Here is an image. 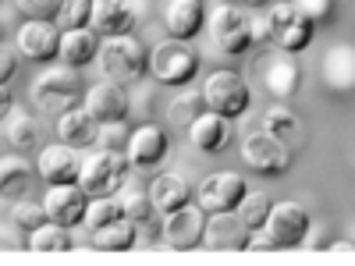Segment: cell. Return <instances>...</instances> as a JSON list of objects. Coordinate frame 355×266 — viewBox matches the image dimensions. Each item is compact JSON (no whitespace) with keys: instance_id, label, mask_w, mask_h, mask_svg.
I'll use <instances>...</instances> for the list:
<instances>
[{"instance_id":"obj_34","label":"cell","mask_w":355,"mask_h":266,"mask_svg":"<svg viewBox=\"0 0 355 266\" xmlns=\"http://www.w3.org/2000/svg\"><path fill=\"white\" fill-rule=\"evenodd\" d=\"M89 18H93V0H64L53 21L61 25V33H68V28H85Z\"/></svg>"},{"instance_id":"obj_45","label":"cell","mask_w":355,"mask_h":266,"mask_svg":"<svg viewBox=\"0 0 355 266\" xmlns=\"http://www.w3.org/2000/svg\"><path fill=\"white\" fill-rule=\"evenodd\" d=\"M331 252H355V242H331Z\"/></svg>"},{"instance_id":"obj_15","label":"cell","mask_w":355,"mask_h":266,"mask_svg":"<svg viewBox=\"0 0 355 266\" xmlns=\"http://www.w3.org/2000/svg\"><path fill=\"white\" fill-rule=\"evenodd\" d=\"M82 107L93 114L100 125H107V121H128V110H132L125 85H117L110 78L89 85L85 93H82Z\"/></svg>"},{"instance_id":"obj_28","label":"cell","mask_w":355,"mask_h":266,"mask_svg":"<svg viewBox=\"0 0 355 266\" xmlns=\"http://www.w3.org/2000/svg\"><path fill=\"white\" fill-rule=\"evenodd\" d=\"M68 231H71V227L57 224V220H43L40 227L28 231L25 249H28V252H68V249H71V234H68Z\"/></svg>"},{"instance_id":"obj_16","label":"cell","mask_w":355,"mask_h":266,"mask_svg":"<svg viewBox=\"0 0 355 266\" xmlns=\"http://www.w3.org/2000/svg\"><path fill=\"white\" fill-rule=\"evenodd\" d=\"M85 206H89V195L78 181L71 185H50L46 195H43V210H46V220H57L64 227H75L85 220Z\"/></svg>"},{"instance_id":"obj_22","label":"cell","mask_w":355,"mask_h":266,"mask_svg":"<svg viewBox=\"0 0 355 266\" xmlns=\"http://www.w3.org/2000/svg\"><path fill=\"white\" fill-rule=\"evenodd\" d=\"M57 139L71 150H85V145H96V132H100V121L89 114L82 103L78 107H68L64 114H57Z\"/></svg>"},{"instance_id":"obj_17","label":"cell","mask_w":355,"mask_h":266,"mask_svg":"<svg viewBox=\"0 0 355 266\" xmlns=\"http://www.w3.org/2000/svg\"><path fill=\"white\" fill-rule=\"evenodd\" d=\"M245 238H249V227L234 210L210 213L202 231V245L210 252H245Z\"/></svg>"},{"instance_id":"obj_36","label":"cell","mask_w":355,"mask_h":266,"mask_svg":"<svg viewBox=\"0 0 355 266\" xmlns=\"http://www.w3.org/2000/svg\"><path fill=\"white\" fill-rule=\"evenodd\" d=\"M11 217H15L18 227L33 231V227H40L46 220V210H43V202H36V199H18V202H11Z\"/></svg>"},{"instance_id":"obj_2","label":"cell","mask_w":355,"mask_h":266,"mask_svg":"<svg viewBox=\"0 0 355 266\" xmlns=\"http://www.w3.org/2000/svg\"><path fill=\"white\" fill-rule=\"evenodd\" d=\"M206 28H210V39L224 57H242L256 39H252V18L245 11H239L227 0H217L210 8V18H206Z\"/></svg>"},{"instance_id":"obj_37","label":"cell","mask_w":355,"mask_h":266,"mask_svg":"<svg viewBox=\"0 0 355 266\" xmlns=\"http://www.w3.org/2000/svg\"><path fill=\"white\" fill-rule=\"evenodd\" d=\"M121 210H125L128 220L146 224V220H150V213H153V199H150V192H128L121 199Z\"/></svg>"},{"instance_id":"obj_9","label":"cell","mask_w":355,"mask_h":266,"mask_svg":"<svg viewBox=\"0 0 355 266\" xmlns=\"http://www.w3.org/2000/svg\"><path fill=\"white\" fill-rule=\"evenodd\" d=\"M252 68H256L259 85L270 96H281V100L284 96H295V93H299V85H302V68L295 64V57L288 50H281V46L263 50L256 61H252Z\"/></svg>"},{"instance_id":"obj_6","label":"cell","mask_w":355,"mask_h":266,"mask_svg":"<svg viewBox=\"0 0 355 266\" xmlns=\"http://www.w3.org/2000/svg\"><path fill=\"white\" fill-rule=\"evenodd\" d=\"M128 157L125 153H110V150H96L82 160V170H78V185L85 188L89 199L96 195H114L117 188L125 185L128 177Z\"/></svg>"},{"instance_id":"obj_30","label":"cell","mask_w":355,"mask_h":266,"mask_svg":"<svg viewBox=\"0 0 355 266\" xmlns=\"http://www.w3.org/2000/svg\"><path fill=\"white\" fill-rule=\"evenodd\" d=\"M121 217H125V210H121V202H117L114 195H96V199H89L82 224H85L89 231H96V227H107V224L121 220Z\"/></svg>"},{"instance_id":"obj_7","label":"cell","mask_w":355,"mask_h":266,"mask_svg":"<svg viewBox=\"0 0 355 266\" xmlns=\"http://www.w3.org/2000/svg\"><path fill=\"white\" fill-rule=\"evenodd\" d=\"M202 100H206V110H214V114H224V117H242L252 103V93H249V82L239 75V71H214L210 78L202 82Z\"/></svg>"},{"instance_id":"obj_41","label":"cell","mask_w":355,"mask_h":266,"mask_svg":"<svg viewBox=\"0 0 355 266\" xmlns=\"http://www.w3.org/2000/svg\"><path fill=\"white\" fill-rule=\"evenodd\" d=\"M277 245L270 242V234H266V227H256L249 231V238H245V252H274Z\"/></svg>"},{"instance_id":"obj_25","label":"cell","mask_w":355,"mask_h":266,"mask_svg":"<svg viewBox=\"0 0 355 266\" xmlns=\"http://www.w3.org/2000/svg\"><path fill=\"white\" fill-rule=\"evenodd\" d=\"M100 53V33H93V28H68V33H61V64H71V68H85L93 64Z\"/></svg>"},{"instance_id":"obj_43","label":"cell","mask_w":355,"mask_h":266,"mask_svg":"<svg viewBox=\"0 0 355 266\" xmlns=\"http://www.w3.org/2000/svg\"><path fill=\"white\" fill-rule=\"evenodd\" d=\"M8 114H15V96H11V89L0 82V121H8Z\"/></svg>"},{"instance_id":"obj_4","label":"cell","mask_w":355,"mask_h":266,"mask_svg":"<svg viewBox=\"0 0 355 266\" xmlns=\"http://www.w3.org/2000/svg\"><path fill=\"white\" fill-rule=\"evenodd\" d=\"M150 71L160 85H189L199 75V53L189 39H164L150 50Z\"/></svg>"},{"instance_id":"obj_42","label":"cell","mask_w":355,"mask_h":266,"mask_svg":"<svg viewBox=\"0 0 355 266\" xmlns=\"http://www.w3.org/2000/svg\"><path fill=\"white\" fill-rule=\"evenodd\" d=\"M299 249H309V252L327 249V227H323V224H309V231H306V238H302Z\"/></svg>"},{"instance_id":"obj_32","label":"cell","mask_w":355,"mask_h":266,"mask_svg":"<svg viewBox=\"0 0 355 266\" xmlns=\"http://www.w3.org/2000/svg\"><path fill=\"white\" fill-rule=\"evenodd\" d=\"M270 206H274V202H270V195H263V192H245L234 213H239V217L245 220V227H249V231H256V227H263V224H266V217H270Z\"/></svg>"},{"instance_id":"obj_38","label":"cell","mask_w":355,"mask_h":266,"mask_svg":"<svg viewBox=\"0 0 355 266\" xmlns=\"http://www.w3.org/2000/svg\"><path fill=\"white\" fill-rule=\"evenodd\" d=\"M15 4H18V11L25 18H50L53 21L64 0H15Z\"/></svg>"},{"instance_id":"obj_13","label":"cell","mask_w":355,"mask_h":266,"mask_svg":"<svg viewBox=\"0 0 355 266\" xmlns=\"http://www.w3.org/2000/svg\"><path fill=\"white\" fill-rule=\"evenodd\" d=\"M309 213H306V206L302 202H274L270 206V217H266V234H270V242L277 249H299L302 238H306V231H309Z\"/></svg>"},{"instance_id":"obj_14","label":"cell","mask_w":355,"mask_h":266,"mask_svg":"<svg viewBox=\"0 0 355 266\" xmlns=\"http://www.w3.org/2000/svg\"><path fill=\"white\" fill-rule=\"evenodd\" d=\"M202 231H206V210L196 202L182 206V210L164 213V242L171 252H189L202 245Z\"/></svg>"},{"instance_id":"obj_33","label":"cell","mask_w":355,"mask_h":266,"mask_svg":"<svg viewBox=\"0 0 355 266\" xmlns=\"http://www.w3.org/2000/svg\"><path fill=\"white\" fill-rule=\"evenodd\" d=\"M263 128L274 132L277 139H291V135H299V117H295L284 103H274L263 114Z\"/></svg>"},{"instance_id":"obj_24","label":"cell","mask_w":355,"mask_h":266,"mask_svg":"<svg viewBox=\"0 0 355 266\" xmlns=\"http://www.w3.org/2000/svg\"><path fill=\"white\" fill-rule=\"evenodd\" d=\"M33 177L36 170L25 157H0V206L25 199L28 188H33Z\"/></svg>"},{"instance_id":"obj_12","label":"cell","mask_w":355,"mask_h":266,"mask_svg":"<svg viewBox=\"0 0 355 266\" xmlns=\"http://www.w3.org/2000/svg\"><path fill=\"white\" fill-rule=\"evenodd\" d=\"M245 177L234 170H214L206 174L199 188H196V202L202 206L206 213H224V210H239V202L245 195Z\"/></svg>"},{"instance_id":"obj_39","label":"cell","mask_w":355,"mask_h":266,"mask_svg":"<svg viewBox=\"0 0 355 266\" xmlns=\"http://www.w3.org/2000/svg\"><path fill=\"white\" fill-rule=\"evenodd\" d=\"M299 11H306L313 21H327L334 15V0H291Z\"/></svg>"},{"instance_id":"obj_46","label":"cell","mask_w":355,"mask_h":266,"mask_svg":"<svg viewBox=\"0 0 355 266\" xmlns=\"http://www.w3.org/2000/svg\"><path fill=\"white\" fill-rule=\"evenodd\" d=\"M239 4H245V8H263V4H270V0H239Z\"/></svg>"},{"instance_id":"obj_5","label":"cell","mask_w":355,"mask_h":266,"mask_svg":"<svg viewBox=\"0 0 355 266\" xmlns=\"http://www.w3.org/2000/svg\"><path fill=\"white\" fill-rule=\"evenodd\" d=\"M33 100L43 114H64L68 107H78L82 100V82H78V68L61 64V68H46L36 82H33Z\"/></svg>"},{"instance_id":"obj_27","label":"cell","mask_w":355,"mask_h":266,"mask_svg":"<svg viewBox=\"0 0 355 266\" xmlns=\"http://www.w3.org/2000/svg\"><path fill=\"white\" fill-rule=\"evenodd\" d=\"M135 238H139L135 220L121 217V220L93 231V249H100V252H128V249H135Z\"/></svg>"},{"instance_id":"obj_3","label":"cell","mask_w":355,"mask_h":266,"mask_svg":"<svg viewBox=\"0 0 355 266\" xmlns=\"http://www.w3.org/2000/svg\"><path fill=\"white\" fill-rule=\"evenodd\" d=\"M263 21H266V43L281 46L288 53L306 50L313 43V33H316V21L306 11L295 8L291 0H288V4H274L270 11H266Z\"/></svg>"},{"instance_id":"obj_40","label":"cell","mask_w":355,"mask_h":266,"mask_svg":"<svg viewBox=\"0 0 355 266\" xmlns=\"http://www.w3.org/2000/svg\"><path fill=\"white\" fill-rule=\"evenodd\" d=\"M18 57H21V53H18V46L11 50V46L0 43V82H4V85L18 75Z\"/></svg>"},{"instance_id":"obj_8","label":"cell","mask_w":355,"mask_h":266,"mask_svg":"<svg viewBox=\"0 0 355 266\" xmlns=\"http://www.w3.org/2000/svg\"><path fill=\"white\" fill-rule=\"evenodd\" d=\"M291 157H295V153L288 150V142L277 139L274 132H266V128L249 132V135L242 139V160H245V167L256 170V174H263V177H281V174H288V170H291Z\"/></svg>"},{"instance_id":"obj_31","label":"cell","mask_w":355,"mask_h":266,"mask_svg":"<svg viewBox=\"0 0 355 266\" xmlns=\"http://www.w3.org/2000/svg\"><path fill=\"white\" fill-rule=\"evenodd\" d=\"M202 110H206L202 93H178V96L171 100V107H167V121H171V125H185V128H189Z\"/></svg>"},{"instance_id":"obj_26","label":"cell","mask_w":355,"mask_h":266,"mask_svg":"<svg viewBox=\"0 0 355 266\" xmlns=\"http://www.w3.org/2000/svg\"><path fill=\"white\" fill-rule=\"evenodd\" d=\"M150 199H153V210L171 213V210H182V206L192 202V188L182 174H160L150 188Z\"/></svg>"},{"instance_id":"obj_10","label":"cell","mask_w":355,"mask_h":266,"mask_svg":"<svg viewBox=\"0 0 355 266\" xmlns=\"http://www.w3.org/2000/svg\"><path fill=\"white\" fill-rule=\"evenodd\" d=\"M142 18H146V0H93L89 28L100 33L103 39L128 36V33H135V25Z\"/></svg>"},{"instance_id":"obj_29","label":"cell","mask_w":355,"mask_h":266,"mask_svg":"<svg viewBox=\"0 0 355 266\" xmlns=\"http://www.w3.org/2000/svg\"><path fill=\"white\" fill-rule=\"evenodd\" d=\"M8 142L15 145L18 153L36 150V145L43 142V125L36 121L33 114H15V117H11V125H8Z\"/></svg>"},{"instance_id":"obj_44","label":"cell","mask_w":355,"mask_h":266,"mask_svg":"<svg viewBox=\"0 0 355 266\" xmlns=\"http://www.w3.org/2000/svg\"><path fill=\"white\" fill-rule=\"evenodd\" d=\"M18 249V242H15V234L11 231H4L0 227V252H15Z\"/></svg>"},{"instance_id":"obj_18","label":"cell","mask_w":355,"mask_h":266,"mask_svg":"<svg viewBox=\"0 0 355 266\" xmlns=\"http://www.w3.org/2000/svg\"><path fill=\"white\" fill-rule=\"evenodd\" d=\"M231 139H234L231 117L214 114V110H202V114L196 117V121L189 125V142L196 145L199 153H206V157H217V153H224L227 145H231Z\"/></svg>"},{"instance_id":"obj_11","label":"cell","mask_w":355,"mask_h":266,"mask_svg":"<svg viewBox=\"0 0 355 266\" xmlns=\"http://www.w3.org/2000/svg\"><path fill=\"white\" fill-rule=\"evenodd\" d=\"M15 46L21 57L36 64H50L57 61V53H61V25L50 21V18H25L18 36H15Z\"/></svg>"},{"instance_id":"obj_23","label":"cell","mask_w":355,"mask_h":266,"mask_svg":"<svg viewBox=\"0 0 355 266\" xmlns=\"http://www.w3.org/2000/svg\"><path fill=\"white\" fill-rule=\"evenodd\" d=\"M164 25L174 39H196L206 25L202 0H167L164 8Z\"/></svg>"},{"instance_id":"obj_19","label":"cell","mask_w":355,"mask_h":266,"mask_svg":"<svg viewBox=\"0 0 355 266\" xmlns=\"http://www.w3.org/2000/svg\"><path fill=\"white\" fill-rule=\"evenodd\" d=\"M167 145H171V142H167V132H164L160 125H139V128L132 132V139H128L125 157H128V163H132L135 170H153V167L164 163Z\"/></svg>"},{"instance_id":"obj_20","label":"cell","mask_w":355,"mask_h":266,"mask_svg":"<svg viewBox=\"0 0 355 266\" xmlns=\"http://www.w3.org/2000/svg\"><path fill=\"white\" fill-rule=\"evenodd\" d=\"M40 177L46 185H71L78 181V170H82V160L71 145L64 142H53V145H43L40 150V163H36Z\"/></svg>"},{"instance_id":"obj_21","label":"cell","mask_w":355,"mask_h":266,"mask_svg":"<svg viewBox=\"0 0 355 266\" xmlns=\"http://www.w3.org/2000/svg\"><path fill=\"white\" fill-rule=\"evenodd\" d=\"M320 75L327 82V89H334L341 96H352L355 93V46L352 43L331 46L320 61Z\"/></svg>"},{"instance_id":"obj_35","label":"cell","mask_w":355,"mask_h":266,"mask_svg":"<svg viewBox=\"0 0 355 266\" xmlns=\"http://www.w3.org/2000/svg\"><path fill=\"white\" fill-rule=\"evenodd\" d=\"M128 139H132V128H128L125 121H107V125H100V132H96V150L125 153V150H128Z\"/></svg>"},{"instance_id":"obj_1","label":"cell","mask_w":355,"mask_h":266,"mask_svg":"<svg viewBox=\"0 0 355 266\" xmlns=\"http://www.w3.org/2000/svg\"><path fill=\"white\" fill-rule=\"evenodd\" d=\"M96 64L103 71V78L117 82V85H132L150 71V50H146L132 33L128 36H110L100 43Z\"/></svg>"}]
</instances>
